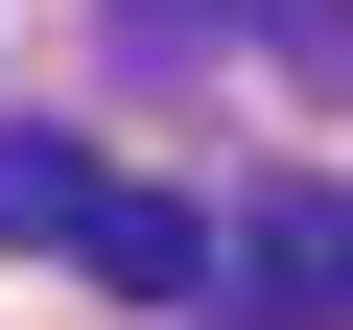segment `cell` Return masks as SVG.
I'll return each mask as SVG.
<instances>
[{"instance_id": "cell-1", "label": "cell", "mask_w": 353, "mask_h": 330, "mask_svg": "<svg viewBox=\"0 0 353 330\" xmlns=\"http://www.w3.org/2000/svg\"><path fill=\"white\" fill-rule=\"evenodd\" d=\"M236 330H353V189H306V165H259L236 189Z\"/></svg>"}, {"instance_id": "cell-2", "label": "cell", "mask_w": 353, "mask_h": 330, "mask_svg": "<svg viewBox=\"0 0 353 330\" xmlns=\"http://www.w3.org/2000/svg\"><path fill=\"white\" fill-rule=\"evenodd\" d=\"M94 213H118V165L71 118H0V260H94Z\"/></svg>"}, {"instance_id": "cell-3", "label": "cell", "mask_w": 353, "mask_h": 330, "mask_svg": "<svg viewBox=\"0 0 353 330\" xmlns=\"http://www.w3.org/2000/svg\"><path fill=\"white\" fill-rule=\"evenodd\" d=\"M118 24H141V48H212V24H189V0H118Z\"/></svg>"}]
</instances>
